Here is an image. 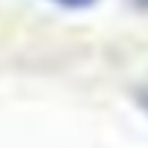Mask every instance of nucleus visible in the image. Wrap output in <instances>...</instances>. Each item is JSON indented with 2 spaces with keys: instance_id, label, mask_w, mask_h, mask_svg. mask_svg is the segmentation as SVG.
Instances as JSON below:
<instances>
[{
  "instance_id": "nucleus-1",
  "label": "nucleus",
  "mask_w": 148,
  "mask_h": 148,
  "mask_svg": "<svg viewBox=\"0 0 148 148\" xmlns=\"http://www.w3.org/2000/svg\"><path fill=\"white\" fill-rule=\"evenodd\" d=\"M52 3L67 6V9H87V6H93V3H96V0H52Z\"/></svg>"
},
{
  "instance_id": "nucleus-2",
  "label": "nucleus",
  "mask_w": 148,
  "mask_h": 148,
  "mask_svg": "<svg viewBox=\"0 0 148 148\" xmlns=\"http://www.w3.org/2000/svg\"><path fill=\"white\" fill-rule=\"evenodd\" d=\"M131 3H134L136 9H148V0H131Z\"/></svg>"
}]
</instances>
